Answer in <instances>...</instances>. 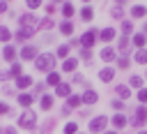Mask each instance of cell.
Listing matches in <instances>:
<instances>
[{
	"label": "cell",
	"mask_w": 147,
	"mask_h": 134,
	"mask_svg": "<svg viewBox=\"0 0 147 134\" xmlns=\"http://www.w3.org/2000/svg\"><path fill=\"white\" fill-rule=\"evenodd\" d=\"M34 67L39 69V72H53V67H55V55H51V53H44V55H39L37 60H34Z\"/></svg>",
	"instance_id": "obj_1"
},
{
	"label": "cell",
	"mask_w": 147,
	"mask_h": 134,
	"mask_svg": "<svg viewBox=\"0 0 147 134\" xmlns=\"http://www.w3.org/2000/svg\"><path fill=\"white\" fill-rule=\"evenodd\" d=\"M34 125H37V116H34L32 111L21 113V118H18V127H23V129H34Z\"/></svg>",
	"instance_id": "obj_2"
},
{
	"label": "cell",
	"mask_w": 147,
	"mask_h": 134,
	"mask_svg": "<svg viewBox=\"0 0 147 134\" xmlns=\"http://www.w3.org/2000/svg\"><path fill=\"white\" fill-rule=\"evenodd\" d=\"M106 125H108V116H96L94 120H90V132L92 134H99V132H103Z\"/></svg>",
	"instance_id": "obj_3"
},
{
	"label": "cell",
	"mask_w": 147,
	"mask_h": 134,
	"mask_svg": "<svg viewBox=\"0 0 147 134\" xmlns=\"http://www.w3.org/2000/svg\"><path fill=\"white\" fill-rule=\"evenodd\" d=\"M96 39H99V32H96V30H87L78 42H80L85 49H90V46H94V44H96Z\"/></svg>",
	"instance_id": "obj_4"
},
{
	"label": "cell",
	"mask_w": 147,
	"mask_h": 134,
	"mask_svg": "<svg viewBox=\"0 0 147 134\" xmlns=\"http://www.w3.org/2000/svg\"><path fill=\"white\" fill-rule=\"evenodd\" d=\"M142 122H147V106H138V109H136V118L131 120L133 127H140Z\"/></svg>",
	"instance_id": "obj_5"
},
{
	"label": "cell",
	"mask_w": 147,
	"mask_h": 134,
	"mask_svg": "<svg viewBox=\"0 0 147 134\" xmlns=\"http://www.w3.org/2000/svg\"><path fill=\"white\" fill-rule=\"evenodd\" d=\"M99 55H101V60H103V62H113V60L117 58V51H115L113 46H103Z\"/></svg>",
	"instance_id": "obj_6"
},
{
	"label": "cell",
	"mask_w": 147,
	"mask_h": 134,
	"mask_svg": "<svg viewBox=\"0 0 147 134\" xmlns=\"http://www.w3.org/2000/svg\"><path fill=\"white\" fill-rule=\"evenodd\" d=\"M37 23H39V21H37L32 14H23V16H21V28H30V30H34Z\"/></svg>",
	"instance_id": "obj_7"
},
{
	"label": "cell",
	"mask_w": 147,
	"mask_h": 134,
	"mask_svg": "<svg viewBox=\"0 0 147 134\" xmlns=\"http://www.w3.org/2000/svg\"><path fill=\"white\" fill-rule=\"evenodd\" d=\"M21 58H23V60H32V58H37V46H32V44L23 46V51H21Z\"/></svg>",
	"instance_id": "obj_8"
},
{
	"label": "cell",
	"mask_w": 147,
	"mask_h": 134,
	"mask_svg": "<svg viewBox=\"0 0 147 134\" xmlns=\"http://www.w3.org/2000/svg\"><path fill=\"white\" fill-rule=\"evenodd\" d=\"M99 79H101L103 83H110V81L115 79V69H113V67H103V69L99 72Z\"/></svg>",
	"instance_id": "obj_9"
},
{
	"label": "cell",
	"mask_w": 147,
	"mask_h": 134,
	"mask_svg": "<svg viewBox=\"0 0 147 134\" xmlns=\"http://www.w3.org/2000/svg\"><path fill=\"white\" fill-rule=\"evenodd\" d=\"M32 35H34V30H30V28H18V30H16V35H14V37H16V39H18V42H25V39H30V37H32Z\"/></svg>",
	"instance_id": "obj_10"
},
{
	"label": "cell",
	"mask_w": 147,
	"mask_h": 134,
	"mask_svg": "<svg viewBox=\"0 0 147 134\" xmlns=\"http://www.w3.org/2000/svg\"><path fill=\"white\" fill-rule=\"evenodd\" d=\"M55 92H57V97H67V99H69V97H71V85H69V83H60V85L55 88Z\"/></svg>",
	"instance_id": "obj_11"
},
{
	"label": "cell",
	"mask_w": 147,
	"mask_h": 134,
	"mask_svg": "<svg viewBox=\"0 0 147 134\" xmlns=\"http://www.w3.org/2000/svg\"><path fill=\"white\" fill-rule=\"evenodd\" d=\"M147 14V7L145 5H133L131 7V18H140V16H145Z\"/></svg>",
	"instance_id": "obj_12"
},
{
	"label": "cell",
	"mask_w": 147,
	"mask_h": 134,
	"mask_svg": "<svg viewBox=\"0 0 147 134\" xmlns=\"http://www.w3.org/2000/svg\"><path fill=\"white\" fill-rule=\"evenodd\" d=\"M99 39H101V42H113V39H115V30H113V28H103V30L99 32Z\"/></svg>",
	"instance_id": "obj_13"
},
{
	"label": "cell",
	"mask_w": 147,
	"mask_h": 134,
	"mask_svg": "<svg viewBox=\"0 0 147 134\" xmlns=\"http://www.w3.org/2000/svg\"><path fill=\"white\" fill-rule=\"evenodd\" d=\"M115 92H117L119 99H129L131 97V88L129 85H115Z\"/></svg>",
	"instance_id": "obj_14"
},
{
	"label": "cell",
	"mask_w": 147,
	"mask_h": 134,
	"mask_svg": "<svg viewBox=\"0 0 147 134\" xmlns=\"http://www.w3.org/2000/svg\"><path fill=\"white\" fill-rule=\"evenodd\" d=\"M83 102H85V104H96V102H99V95H96V90H85V95H83Z\"/></svg>",
	"instance_id": "obj_15"
},
{
	"label": "cell",
	"mask_w": 147,
	"mask_h": 134,
	"mask_svg": "<svg viewBox=\"0 0 147 134\" xmlns=\"http://www.w3.org/2000/svg\"><path fill=\"white\" fill-rule=\"evenodd\" d=\"M133 44L138 46V51H140V49H145V44H147V37H145V32H142V35H140V32H138V35H133Z\"/></svg>",
	"instance_id": "obj_16"
},
{
	"label": "cell",
	"mask_w": 147,
	"mask_h": 134,
	"mask_svg": "<svg viewBox=\"0 0 147 134\" xmlns=\"http://www.w3.org/2000/svg\"><path fill=\"white\" fill-rule=\"evenodd\" d=\"M76 65H78V60H76V58H67V60L62 62V69H64V72H74V69H76Z\"/></svg>",
	"instance_id": "obj_17"
},
{
	"label": "cell",
	"mask_w": 147,
	"mask_h": 134,
	"mask_svg": "<svg viewBox=\"0 0 147 134\" xmlns=\"http://www.w3.org/2000/svg\"><path fill=\"white\" fill-rule=\"evenodd\" d=\"M129 88H138V90H142V76L133 74V76L129 79Z\"/></svg>",
	"instance_id": "obj_18"
},
{
	"label": "cell",
	"mask_w": 147,
	"mask_h": 134,
	"mask_svg": "<svg viewBox=\"0 0 147 134\" xmlns=\"http://www.w3.org/2000/svg\"><path fill=\"white\" fill-rule=\"evenodd\" d=\"M32 102H34L32 95H28V92H21V95H18V104H21V106H30Z\"/></svg>",
	"instance_id": "obj_19"
},
{
	"label": "cell",
	"mask_w": 147,
	"mask_h": 134,
	"mask_svg": "<svg viewBox=\"0 0 147 134\" xmlns=\"http://www.w3.org/2000/svg\"><path fill=\"white\" fill-rule=\"evenodd\" d=\"M39 106H41L44 111H48V109L53 106V97H51V95H41V102H39Z\"/></svg>",
	"instance_id": "obj_20"
},
{
	"label": "cell",
	"mask_w": 147,
	"mask_h": 134,
	"mask_svg": "<svg viewBox=\"0 0 147 134\" xmlns=\"http://www.w3.org/2000/svg\"><path fill=\"white\" fill-rule=\"evenodd\" d=\"M138 65H147V49H140L138 53H136V58H133Z\"/></svg>",
	"instance_id": "obj_21"
},
{
	"label": "cell",
	"mask_w": 147,
	"mask_h": 134,
	"mask_svg": "<svg viewBox=\"0 0 147 134\" xmlns=\"http://www.w3.org/2000/svg\"><path fill=\"white\" fill-rule=\"evenodd\" d=\"M60 32H62V35H71V32H74V23H71V21H62Z\"/></svg>",
	"instance_id": "obj_22"
},
{
	"label": "cell",
	"mask_w": 147,
	"mask_h": 134,
	"mask_svg": "<svg viewBox=\"0 0 147 134\" xmlns=\"http://www.w3.org/2000/svg\"><path fill=\"white\" fill-rule=\"evenodd\" d=\"M46 83L57 88V85H60V74H57V72H51V74H48V79H46Z\"/></svg>",
	"instance_id": "obj_23"
},
{
	"label": "cell",
	"mask_w": 147,
	"mask_h": 134,
	"mask_svg": "<svg viewBox=\"0 0 147 134\" xmlns=\"http://www.w3.org/2000/svg\"><path fill=\"white\" fill-rule=\"evenodd\" d=\"M16 85L18 88H28V85H32V79L30 76H18L16 79Z\"/></svg>",
	"instance_id": "obj_24"
},
{
	"label": "cell",
	"mask_w": 147,
	"mask_h": 134,
	"mask_svg": "<svg viewBox=\"0 0 147 134\" xmlns=\"http://www.w3.org/2000/svg\"><path fill=\"white\" fill-rule=\"evenodd\" d=\"M2 55H5L7 60H14V58H16V49H14V46H5V51H2Z\"/></svg>",
	"instance_id": "obj_25"
},
{
	"label": "cell",
	"mask_w": 147,
	"mask_h": 134,
	"mask_svg": "<svg viewBox=\"0 0 147 134\" xmlns=\"http://www.w3.org/2000/svg\"><path fill=\"white\" fill-rule=\"evenodd\" d=\"M113 125H115V127H124V125H126V118H124L122 113H117V116H113Z\"/></svg>",
	"instance_id": "obj_26"
},
{
	"label": "cell",
	"mask_w": 147,
	"mask_h": 134,
	"mask_svg": "<svg viewBox=\"0 0 147 134\" xmlns=\"http://www.w3.org/2000/svg\"><path fill=\"white\" fill-rule=\"evenodd\" d=\"M9 39H11V32H9V28L0 25V42H9Z\"/></svg>",
	"instance_id": "obj_27"
},
{
	"label": "cell",
	"mask_w": 147,
	"mask_h": 134,
	"mask_svg": "<svg viewBox=\"0 0 147 134\" xmlns=\"http://www.w3.org/2000/svg\"><path fill=\"white\" fill-rule=\"evenodd\" d=\"M80 16H83V21H92V7H90V5L83 7V9H80Z\"/></svg>",
	"instance_id": "obj_28"
},
{
	"label": "cell",
	"mask_w": 147,
	"mask_h": 134,
	"mask_svg": "<svg viewBox=\"0 0 147 134\" xmlns=\"http://www.w3.org/2000/svg\"><path fill=\"white\" fill-rule=\"evenodd\" d=\"M67 104H69V106H80V104H83V97H78V95H71V97L67 99Z\"/></svg>",
	"instance_id": "obj_29"
},
{
	"label": "cell",
	"mask_w": 147,
	"mask_h": 134,
	"mask_svg": "<svg viewBox=\"0 0 147 134\" xmlns=\"http://www.w3.org/2000/svg\"><path fill=\"white\" fill-rule=\"evenodd\" d=\"M74 12H76V9H74V5H71V2H64L62 14H64V16H74Z\"/></svg>",
	"instance_id": "obj_30"
},
{
	"label": "cell",
	"mask_w": 147,
	"mask_h": 134,
	"mask_svg": "<svg viewBox=\"0 0 147 134\" xmlns=\"http://www.w3.org/2000/svg\"><path fill=\"white\" fill-rule=\"evenodd\" d=\"M122 32H124V37L131 35V32H133V23H131V21H124V23H122Z\"/></svg>",
	"instance_id": "obj_31"
},
{
	"label": "cell",
	"mask_w": 147,
	"mask_h": 134,
	"mask_svg": "<svg viewBox=\"0 0 147 134\" xmlns=\"http://www.w3.org/2000/svg\"><path fill=\"white\" fill-rule=\"evenodd\" d=\"M76 132H78V125L76 122H67L64 125V134H76Z\"/></svg>",
	"instance_id": "obj_32"
},
{
	"label": "cell",
	"mask_w": 147,
	"mask_h": 134,
	"mask_svg": "<svg viewBox=\"0 0 147 134\" xmlns=\"http://www.w3.org/2000/svg\"><path fill=\"white\" fill-rule=\"evenodd\" d=\"M117 49H119V51H126V49H129V37H122V39L117 42Z\"/></svg>",
	"instance_id": "obj_33"
},
{
	"label": "cell",
	"mask_w": 147,
	"mask_h": 134,
	"mask_svg": "<svg viewBox=\"0 0 147 134\" xmlns=\"http://www.w3.org/2000/svg\"><path fill=\"white\" fill-rule=\"evenodd\" d=\"M138 99H140V104H142V106L147 104V88H142V90H138Z\"/></svg>",
	"instance_id": "obj_34"
},
{
	"label": "cell",
	"mask_w": 147,
	"mask_h": 134,
	"mask_svg": "<svg viewBox=\"0 0 147 134\" xmlns=\"http://www.w3.org/2000/svg\"><path fill=\"white\" fill-rule=\"evenodd\" d=\"M80 55H83V60H85V62H92V51H90V49H83V51H80Z\"/></svg>",
	"instance_id": "obj_35"
},
{
	"label": "cell",
	"mask_w": 147,
	"mask_h": 134,
	"mask_svg": "<svg viewBox=\"0 0 147 134\" xmlns=\"http://www.w3.org/2000/svg\"><path fill=\"white\" fill-rule=\"evenodd\" d=\"M117 67H119V69H126V67H129V58H126V55H122V58L117 60Z\"/></svg>",
	"instance_id": "obj_36"
},
{
	"label": "cell",
	"mask_w": 147,
	"mask_h": 134,
	"mask_svg": "<svg viewBox=\"0 0 147 134\" xmlns=\"http://www.w3.org/2000/svg\"><path fill=\"white\" fill-rule=\"evenodd\" d=\"M39 28L48 30V28H53V21H51V18H44V21H39Z\"/></svg>",
	"instance_id": "obj_37"
},
{
	"label": "cell",
	"mask_w": 147,
	"mask_h": 134,
	"mask_svg": "<svg viewBox=\"0 0 147 134\" xmlns=\"http://www.w3.org/2000/svg\"><path fill=\"white\" fill-rule=\"evenodd\" d=\"M9 74H11V76H16V79H18V76H23V74H21V65H11V72H9Z\"/></svg>",
	"instance_id": "obj_38"
},
{
	"label": "cell",
	"mask_w": 147,
	"mask_h": 134,
	"mask_svg": "<svg viewBox=\"0 0 147 134\" xmlns=\"http://www.w3.org/2000/svg\"><path fill=\"white\" fill-rule=\"evenodd\" d=\"M67 53H69V46H67V44L57 49V55H60V58H67Z\"/></svg>",
	"instance_id": "obj_39"
},
{
	"label": "cell",
	"mask_w": 147,
	"mask_h": 134,
	"mask_svg": "<svg viewBox=\"0 0 147 134\" xmlns=\"http://www.w3.org/2000/svg\"><path fill=\"white\" fill-rule=\"evenodd\" d=\"M110 106H113L115 111H119V109H122V99H110Z\"/></svg>",
	"instance_id": "obj_40"
},
{
	"label": "cell",
	"mask_w": 147,
	"mask_h": 134,
	"mask_svg": "<svg viewBox=\"0 0 147 134\" xmlns=\"http://www.w3.org/2000/svg\"><path fill=\"white\" fill-rule=\"evenodd\" d=\"M25 5H28V7H30V9H37V7H39V5H41V2H39V0H28V2H25Z\"/></svg>",
	"instance_id": "obj_41"
},
{
	"label": "cell",
	"mask_w": 147,
	"mask_h": 134,
	"mask_svg": "<svg viewBox=\"0 0 147 134\" xmlns=\"http://www.w3.org/2000/svg\"><path fill=\"white\" fill-rule=\"evenodd\" d=\"M5 113H9V106L5 102H0V116H5Z\"/></svg>",
	"instance_id": "obj_42"
},
{
	"label": "cell",
	"mask_w": 147,
	"mask_h": 134,
	"mask_svg": "<svg viewBox=\"0 0 147 134\" xmlns=\"http://www.w3.org/2000/svg\"><path fill=\"white\" fill-rule=\"evenodd\" d=\"M0 134H16V129L14 127H5V129H0Z\"/></svg>",
	"instance_id": "obj_43"
},
{
	"label": "cell",
	"mask_w": 147,
	"mask_h": 134,
	"mask_svg": "<svg viewBox=\"0 0 147 134\" xmlns=\"http://www.w3.org/2000/svg\"><path fill=\"white\" fill-rule=\"evenodd\" d=\"M46 12H48V14H53V12H55V5H53V2H51V5H46Z\"/></svg>",
	"instance_id": "obj_44"
},
{
	"label": "cell",
	"mask_w": 147,
	"mask_h": 134,
	"mask_svg": "<svg viewBox=\"0 0 147 134\" xmlns=\"http://www.w3.org/2000/svg\"><path fill=\"white\" fill-rule=\"evenodd\" d=\"M7 12V2H0V14H5Z\"/></svg>",
	"instance_id": "obj_45"
},
{
	"label": "cell",
	"mask_w": 147,
	"mask_h": 134,
	"mask_svg": "<svg viewBox=\"0 0 147 134\" xmlns=\"http://www.w3.org/2000/svg\"><path fill=\"white\" fill-rule=\"evenodd\" d=\"M106 134H117V132H106Z\"/></svg>",
	"instance_id": "obj_46"
},
{
	"label": "cell",
	"mask_w": 147,
	"mask_h": 134,
	"mask_svg": "<svg viewBox=\"0 0 147 134\" xmlns=\"http://www.w3.org/2000/svg\"><path fill=\"white\" fill-rule=\"evenodd\" d=\"M138 134H147V132H138Z\"/></svg>",
	"instance_id": "obj_47"
}]
</instances>
